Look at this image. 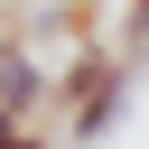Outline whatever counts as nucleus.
Listing matches in <instances>:
<instances>
[{"mask_svg":"<svg viewBox=\"0 0 149 149\" xmlns=\"http://www.w3.org/2000/svg\"><path fill=\"white\" fill-rule=\"evenodd\" d=\"M0 149H47V130H0Z\"/></svg>","mask_w":149,"mask_h":149,"instance_id":"nucleus-3","label":"nucleus"},{"mask_svg":"<svg viewBox=\"0 0 149 149\" xmlns=\"http://www.w3.org/2000/svg\"><path fill=\"white\" fill-rule=\"evenodd\" d=\"M56 102V74L28 56V37L0 47V130H37V112Z\"/></svg>","mask_w":149,"mask_h":149,"instance_id":"nucleus-1","label":"nucleus"},{"mask_svg":"<svg viewBox=\"0 0 149 149\" xmlns=\"http://www.w3.org/2000/svg\"><path fill=\"white\" fill-rule=\"evenodd\" d=\"M130 84H140V74H121V84H112L102 102H84V112L65 121V149H93V140H112V121H121V102H130Z\"/></svg>","mask_w":149,"mask_h":149,"instance_id":"nucleus-2","label":"nucleus"},{"mask_svg":"<svg viewBox=\"0 0 149 149\" xmlns=\"http://www.w3.org/2000/svg\"><path fill=\"white\" fill-rule=\"evenodd\" d=\"M121 9H130V37H149V0H121Z\"/></svg>","mask_w":149,"mask_h":149,"instance_id":"nucleus-4","label":"nucleus"}]
</instances>
